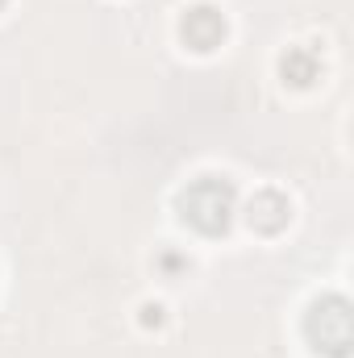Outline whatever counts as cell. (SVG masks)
Masks as SVG:
<instances>
[{
    "mask_svg": "<svg viewBox=\"0 0 354 358\" xmlns=\"http://www.w3.org/2000/svg\"><path fill=\"white\" fill-rule=\"evenodd\" d=\"M234 183L221 176H200L196 183H187L183 192H179V217L192 225V229H200V234H208V238H217V234H225L229 229V221H234Z\"/></svg>",
    "mask_w": 354,
    "mask_h": 358,
    "instance_id": "6da1fadb",
    "label": "cell"
},
{
    "mask_svg": "<svg viewBox=\"0 0 354 358\" xmlns=\"http://www.w3.org/2000/svg\"><path fill=\"white\" fill-rule=\"evenodd\" d=\"M304 338H309V346L317 355H330V358L351 355L354 329H351V304H346V296H321V300H313V308L304 317Z\"/></svg>",
    "mask_w": 354,
    "mask_h": 358,
    "instance_id": "7a4b0ae2",
    "label": "cell"
},
{
    "mask_svg": "<svg viewBox=\"0 0 354 358\" xmlns=\"http://www.w3.org/2000/svg\"><path fill=\"white\" fill-rule=\"evenodd\" d=\"M179 29H183V42H187L192 50H200V55L217 50V46L225 42V34H229L225 13H221V8H213V4H196V8H187Z\"/></svg>",
    "mask_w": 354,
    "mask_h": 358,
    "instance_id": "3957f363",
    "label": "cell"
},
{
    "mask_svg": "<svg viewBox=\"0 0 354 358\" xmlns=\"http://www.w3.org/2000/svg\"><path fill=\"white\" fill-rule=\"evenodd\" d=\"M246 221L259 229V234H279L288 221H292V204L283 192H259L246 208Z\"/></svg>",
    "mask_w": 354,
    "mask_h": 358,
    "instance_id": "277c9868",
    "label": "cell"
},
{
    "mask_svg": "<svg viewBox=\"0 0 354 358\" xmlns=\"http://www.w3.org/2000/svg\"><path fill=\"white\" fill-rule=\"evenodd\" d=\"M279 76H283V84H292V88H309V84L321 76L317 50H309V46H288V55L279 59Z\"/></svg>",
    "mask_w": 354,
    "mask_h": 358,
    "instance_id": "5b68a950",
    "label": "cell"
},
{
    "mask_svg": "<svg viewBox=\"0 0 354 358\" xmlns=\"http://www.w3.org/2000/svg\"><path fill=\"white\" fill-rule=\"evenodd\" d=\"M142 325H163V308L159 304H146L142 308Z\"/></svg>",
    "mask_w": 354,
    "mask_h": 358,
    "instance_id": "8992f818",
    "label": "cell"
},
{
    "mask_svg": "<svg viewBox=\"0 0 354 358\" xmlns=\"http://www.w3.org/2000/svg\"><path fill=\"white\" fill-rule=\"evenodd\" d=\"M4 4H8V0H0V8H4Z\"/></svg>",
    "mask_w": 354,
    "mask_h": 358,
    "instance_id": "52a82bcc",
    "label": "cell"
}]
</instances>
